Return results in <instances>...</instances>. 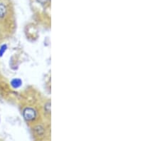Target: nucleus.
Wrapping results in <instances>:
<instances>
[{
  "instance_id": "nucleus-4",
  "label": "nucleus",
  "mask_w": 160,
  "mask_h": 141,
  "mask_svg": "<svg viewBox=\"0 0 160 141\" xmlns=\"http://www.w3.org/2000/svg\"><path fill=\"white\" fill-rule=\"evenodd\" d=\"M7 45H2L1 48H0V56H2V55L4 54V53L5 52V51L7 49Z\"/></svg>"
},
{
  "instance_id": "nucleus-1",
  "label": "nucleus",
  "mask_w": 160,
  "mask_h": 141,
  "mask_svg": "<svg viewBox=\"0 0 160 141\" xmlns=\"http://www.w3.org/2000/svg\"><path fill=\"white\" fill-rule=\"evenodd\" d=\"M23 115L27 120H32L37 117V113H36L35 110L32 108H27L23 112Z\"/></svg>"
},
{
  "instance_id": "nucleus-6",
  "label": "nucleus",
  "mask_w": 160,
  "mask_h": 141,
  "mask_svg": "<svg viewBox=\"0 0 160 141\" xmlns=\"http://www.w3.org/2000/svg\"><path fill=\"white\" fill-rule=\"evenodd\" d=\"M37 1L39 2V3H41V4H46V2L48 1V0H37Z\"/></svg>"
},
{
  "instance_id": "nucleus-5",
  "label": "nucleus",
  "mask_w": 160,
  "mask_h": 141,
  "mask_svg": "<svg viewBox=\"0 0 160 141\" xmlns=\"http://www.w3.org/2000/svg\"><path fill=\"white\" fill-rule=\"evenodd\" d=\"M45 110H46V112H47V113H50L51 112V104H50V103H47V104L46 105Z\"/></svg>"
},
{
  "instance_id": "nucleus-2",
  "label": "nucleus",
  "mask_w": 160,
  "mask_h": 141,
  "mask_svg": "<svg viewBox=\"0 0 160 141\" xmlns=\"http://www.w3.org/2000/svg\"><path fill=\"white\" fill-rule=\"evenodd\" d=\"M12 86L14 87V88H19V87L22 85V81L20 80V79H18V78H15V79H13L12 81Z\"/></svg>"
},
{
  "instance_id": "nucleus-3",
  "label": "nucleus",
  "mask_w": 160,
  "mask_h": 141,
  "mask_svg": "<svg viewBox=\"0 0 160 141\" xmlns=\"http://www.w3.org/2000/svg\"><path fill=\"white\" fill-rule=\"evenodd\" d=\"M5 14H6V7H4V5L0 4V18L4 17Z\"/></svg>"
}]
</instances>
